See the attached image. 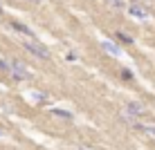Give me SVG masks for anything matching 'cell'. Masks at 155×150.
<instances>
[{
    "mask_svg": "<svg viewBox=\"0 0 155 150\" xmlns=\"http://www.w3.org/2000/svg\"><path fill=\"white\" fill-rule=\"evenodd\" d=\"M9 65H12V76L16 78V81H29V78H31V72H29V67L25 65L23 61L14 58V61H9Z\"/></svg>",
    "mask_w": 155,
    "mask_h": 150,
    "instance_id": "cell-1",
    "label": "cell"
},
{
    "mask_svg": "<svg viewBox=\"0 0 155 150\" xmlns=\"http://www.w3.org/2000/svg\"><path fill=\"white\" fill-rule=\"evenodd\" d=\"M25 45V49L29 52V54H34L36 58H41V61H47V58H50V49H47L45 45H43V43H38V40H29V43H23Z\"/></svg>",
    "mask_w": 155,
    "mask_h": 150,
    "instance_id": "cell-2",
    "label": "cell"
},
{
    "mask_svg": "<svg viewBox=\"0 0 155 150\" xmlns=\"http://www.w3.org/2000/svg\"><path fill=\"white\" fill-rule=\"evenodd\" d=\"M128 14L135 16V18H142V20H146L148 16H151V11H148L144 5H133V7H128Z\"/></svg>",
    "mask_w": 155,
    "mask_h": 150,
    "instance_id": "cell-3",
    "label": "cell"
},
{
    "mask_svg": "<svg viewBox=\"0 0 155 150\" xmlns=\"http://www.w3.org/2000/svg\"><path fill=\"white\" fill-rule=\"evenodd\" d=\"M101 49H104V52H108V54H113V56H119V54H121L119 45H115L113 40H104V43H101Z\"/></svg>",
    "mask_w": 155,
    "mask_h": 150,
    "instance_id": "cell-4",
    "label": "cell"
},
{
    "mask_svg": "<svg viewBox=\"0 0 155 150\" xmlns=\"http://www.w3.org/2000/svg\"><path fill=\"white\" fill-rule=\"evenodd\" d=\"M12 29L14 31H20V34H25V36H31L34 38V31H31L27 25H23V23H12Z\"/></svg>",
    "mask_w": 155,
    "mask_h": 150,
    "instance_id": "cell-5",
    "label": "cell"
},
{
    "mask_svg": "<svg viewBox=\"0 0 155 150\" xmlns=\"http://www.w3.org/2000/svg\"><path fill=\"white\" fill-rule=\"evenodd\" d=\"M135 128L140 132H146V135H153L155 137V126H144V123H135Z\"/></svg>",
    "mask_w": 155,
    "mask_h": 150,
    "instance_id": "cell-6",
    "label": "cell"
},
{
    "mask_svg": "<svg viewBox=\"0 0 155 150\" xmlns=\"http://www.w3.org/2000/svg\"><path fill=\"white\" fill-rule=\"evenodd\" d=\"M117 38L124 43V45H133V43H135V40L130 38V36H128V34H124V31H117Z\"/></svg>",
    "mask_w": 155,
    "mask_h": 150,
    "instance_id": "cell-7",
    "label": "cell"
},
{
    "mask_svg": "<svg viewBox=\"0 0 155 150\" xmlns=\"http://www.w3.org/2000/svg\"><path fill=\"white\" fill-rule=\"evenodd\" d=\"M52 114L61 116V119H72V114H70V112H65V110H52Z\"/></svg>",
    "mask_w": 155,
    "mask_h": 150,
    "instance_id": "cell-8",
    "label": "cell"
},
{
    "mask_svg": "<svg viewBox=\"0 0 155 150\" xmlns=\"http://www.w3.org/2000/svg\"><path fill=\"white\" fill-rule=\"evenodd\" d=\"M106 2H108V5H113L115 9H124V7H126V2H124V0H106Z\"/></svg>",
    "mask_w": 155,
    "mask_h": 150,
    "instance_id": "cell-9",
    "label": "cell"
},
{
    "mask_svg": "<svg viewBox=\"0 0 155 150\" xmlns=\"http://www.w3.org/2000/svg\"><path fill=\"white\" fill-rule=\"evenodd\" d=\"M0 72H7V74H12V65H9L7 61H0Z\"/></svg>",
    "mask_w": 155,
    "mask_h": 150,
    "instance_id": "cell-10",
    "label": "cell"
},
{
    "mask_svg": "<svg viewBox=\"0 0 155 150\" xmlns=\"http://www.w3.org/2000/svg\"><path fill=\"white\" fill-rule=\"evenodd\" d=\"M121 78L124 81H133V72L130 69H121Z\"/></svg>",
    "mask_w": 155,
    "mask_h": 150,
    "instance_id": "cell-11",
    "label": "cell"
},
{
    "mask_svg": "<svg viewBox=\"0 0 155 150\" xmlns=\"http://www.w3.org/2000/svg\"><path fill=\"white\" fill-rule=\"evenodd\" d=\"M29 2H34V5H38V2H41V0H29Z\"/></svg>",
    "mask_w": 155,
    "mask_h": 150,
    "instance_id": "cell-12",
    "label": "cell"
},
{
    "mask_svg": "<svg viewBox=\"0 0 155 150\" xmlns=\"http://www.w3.org/2000/svg\"><path fill=\"white\" fill-rule=\"evenodd\" d=\"M0 137H2V132H0Z\"/></svg>",
    "mask_w": 155,
    "mask_h": 150,
    "instance_id": "cell-13",
    "label": "cell"
}]
</instances>
